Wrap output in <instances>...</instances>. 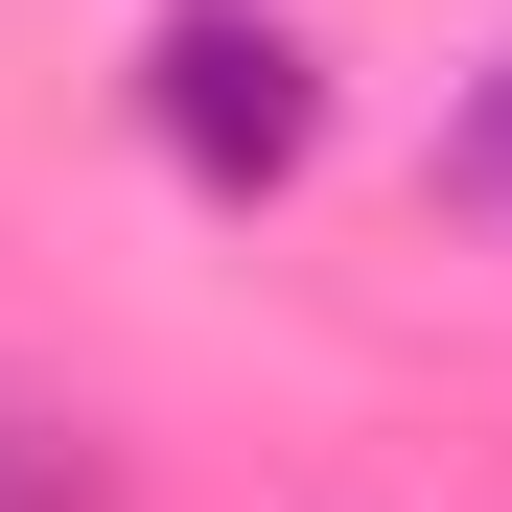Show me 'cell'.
<instances>
[{
    "label": "cell",
    "mask_w": 512,
    "mask_h": 512,
    "mask_svg": "<svg viewBox=\"0 0 512 512\" xmlns=\"http://www.w3.org/2000/svg\"><path fill=\"white\" fill-rule=\"evenodd\" d=\"M140 117L187 140V187H303V140H326V70L280 0H163V47H140Z\"/></svg>",
    "instance_id": "1"
},
{
    "label": "cell",
    "mask_w": 512,
    "mask_h": 512,
    "mask_svg": "<svg viewBox=\"0 0 512 512\" xmlns=\"http://www.w3.org/2000/svg\"><path fill=\"white\" fill-rule=\"evenodd\" d=\"M0 512H94V443L70 419H0Z\"/></svg>",
    "instance_id": "2"
},
{
    "label": "cell",
    "mask_w": 512,
    "mask_h": 512,
    "mask_svg": "<svg viewBox=\"0 0 512 512\" xmlns=\"http://www.w3.org/2000/svg\"><path fill=\"white\" fill-rule=\"evenodd\" d=\"M466 210L512 233V47H489V94H466Z\"/></svg>",
    "instance_id": "3"
}]
</instances>
